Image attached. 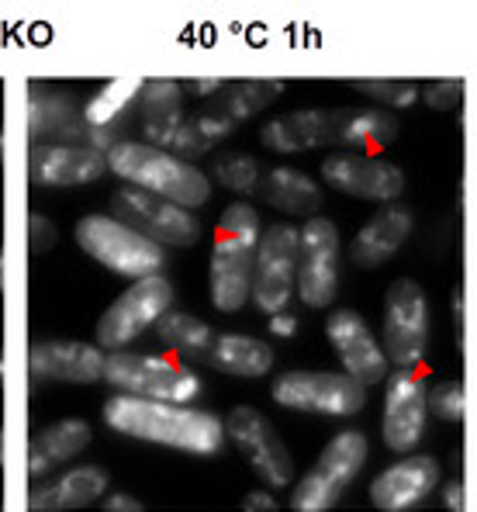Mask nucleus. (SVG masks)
<instances>
[{
    "label": "nucleus",
    "instance_id": "nucleus-33",
    "mask_svg": "<svg viewBox=\"0 0 477 512\" xmlns=\"http://www.w3.org/2000/svg\"><path fill=\"white\" fill-rule=\"evenodd\" d=\"M353 90L384 108H412L419 101V87L408 80H353Z\"/></svg>",
    "mask_w": 477,
    "mask_h": 512
},
{
    "label": "nucleus",
    "instance_id": "nucleus-26",
    "mask_svg": "<svg viewBox=\"0 0 477 512\" xmlns=\"http://www.w3.org/2000/svg\"><path fill=\"white\" fill-rule=\"evenodd\" d=\"M108 471L97 464H80V468L66 471L59 481L39 488L32 495V509H83L94 506L104 492H108Z\"/></svg>",
    "mask_w": 477,
    "mask_h": 512
},
{
    "label": "nucleus",
    "instance_id": "nucleus-17",
    "mask_svg": "<svg viewBox=\"0 0 477 512\" xmlns=\"http://www.w3.org/2000/svg\"><path fill=\"white\" fill-rule=\"evenodd\" d=\"M260 142L274 153H315L336 146L343 149V108H305L270 118L260 128Z\"/></svg>",
    "mask_w": 477,
    "mask_h": 512
},
{
    "label": "nucleus",
    "instance_id": "nucleus-14",
    "mask_svg": "<svg viewBox=\"0 0 477 512\" xmlns=\"http://www.w3.org/2000/svg\"><path fill=\"white\" fill-rule=\"evenodd\" d=\"M318 173L332 191L346 194V198L377 201V205H391L405 191L401 167L374 153H332L322 160Z\"/></svg>",
    "mask_w": 477,
    "mask_h": 512
},
{
    "label": "nucleus",
    "instance_id": "nucleus-42",
    "mask_svg": "<svg viewBox=\"0 0 477 512\" xmlns=\"http://www.w3.org/2000/svg\"><path fill=\"white\" fill-rule=\"evenodd\" d=\"M443 502L450 512H464V485L460 481H450V485H443Z\"/></svg>",
    "mask_w": 477,
    "mask_h": 512
},
{
    "label": "nucleus",
    "instance_id": "nucleus-2",
    "mask_svg": "<svg viewBox=\"0 0 477 512\" xmlns=\"http://www.w3.org/2000/svg\"><path fill=\"white\" fill-rule=\"evenodd\" d=\"M108 170L125 180V187L156 194V198L180 205L187 212L208 205L211 180L194 163L173 156L170 149L149 146V142L121 139L108 149Z\"/></svg>",
    "mask_w": 477,
    "mask_h": 512
},
{
    "label": "nucleus",
    "instance_id": "nucleus-3",
    "mask_svg": "<svg viewBox=\"0 0 477 512\" xmlns=\"http://www.w3.org/2000/svg\"><path fill=\"white\" fill-rule=\"evenodd\" d=\"M260 212L246 201L229 205L218 218L215 246H211L208 263V288L211 305L218 312L232 315L249 301V284H253V256L256 243H260Z\"/></svg>",
    "mask_w": 477,
    "mask_h": 512
},
{
    "label": "nucleus",
    "instance_id": "nucleus-31",
    "mask_svg": "<svg viewBox=\"0 0 477 512\" xmlns=\"http://www.w3.org/2000/svg\"><path fill=\"white\" fill-rule=\"evenodd\" d=\"M159 329V340L170 346L173 353H180V357H201V353L211 350V343H215V333H211V326L204 319L191 312H166L163 319L156 322Z\"/></svg>",
    "mask_w": 477,
    "mask_h": 512
},
{
    "label": "nucleus",
    "instance_id": "nucleus-15",
    "mask_svg": "<svg viewBox=\"0 0 477 512\" xmlns=\"http://www.w3.org/2000/svg\"><path fill=\"white\" fill-rule=\"evenodd\" d=\"M426 391L429 384L419 371L388 374L381 436H384V447L395 450V454H412L422 443V436H426V423H429Z\"/></svg>",
    "mask_w": 477,
    "mask_h": 512
},
{
    "label": "nucleus",
    "instance_id": "nucleus-41",
    "mask_svg": "<svg viewBox=\"0 0 477 512\" xmlns=\"http://www.w3.org/2000/svg\"><path fill=\"white\" fill-rule=\"evenodd\" d=\"M450 312H453V336H457V346H464V298H460V291H453Z\"/></svg>",
    "mask_w": 477,
    "mask_h": 512
},
{
    "label": "nucleus",
    "instance_id": "nucleus-11",
    "mask_svg": "<svg viewBox=\"0 0 477 512\" xmlns=\"http://www.w3.org/2000/svg\"><path fill=\"white\" fill-rule=\"evenodd\" d=\"M294 295L308 308H329L339 295V229L322 215L298 229V277Z\"/></svg>",
    "mask_w": 477,
    "mask_h": 512
},
{
    "label": "nucleus",
    "instance_id": "nucleus-45",
    "mask_svg": "<svg viewBox=\"0 0 477 512\" xmlns=\"http://www.w3.org/2000/svg\"><path fill=\"white\" fill-rule=\"evenodd\" d=\"M0 381H4V350H0Z\"/></svg>",
    "mask_w": 477,
    "mask_h": 512
},
{
    "label": "nucleus",
    "instance_id": "nucleus-39",
    "mask_svg": "<svg viewBox=\"0 0 477 512\" xmlns=\"http://www.w3.org/2000/svg\"><path fill=\"white\" fill-rule=\"evenodd\" d=\"M104 509L108 512H142V502L135 495H125V492H115L104 499Z\"/></svg>",
    "mask_w": 477,
    "mask_h": 512
},
{
    "label": "nucleus",
    "instance_id": "nucleus-16",
    "mask_svg": "<svg viewBox=\"0 0 477 512\" xmlns=\"http://www.w3.org/2000/svg\"><path fill=\"white\" fill-rule=\"evenodd\" d=\"M325 336H329L346 378H353L357 384H363V388L381 384L388 378L391 364L381 350V340H377L374 329L367 326V319H363L360 312H350V308L332 312L329 319H325Z\"/></svg>",
    "mask_w": 477,
    "mask_h": 512
},
{
    "label": "nucleus",
    "instance_id": "nucleus-38",
    "mask_svg": "<svg viewBox=\"0 0 477 512\" xmlns=\"http://www.w3.org/2000/svg\"><path fill=\"white\" fill-rule=\"evenodd\" d=\"M225 80L222 77H211V80H184L180 90H191L194 97H211V94H222Z\"/></svg>",
    "mask_w": 477,
    "mask_h": 512
},
{
    "label": "nucleus",
    "instance_id": "nucleus-5",
    "mask_svg": "<svg viewBox=\"0 0 477 512\" xmlns=\"http://www.w3.org/2000/svg\"><path fill=\"white\" fill-rule=\"evenodd\" d=\"M370 454V443L360 429H343L336 433L325 450L318 454L312 471L298 481V488L291 492V509L294 512H325L332 509L346 495V488L357 481Z\"/></svg>",
    "mask_w": 477,
    "mask_h": 512
},
{
    "label": "nucleus",
    "instance_id": "nucleus-22",
    "mask_svg": "<svg viewBox=\"0 0 477 512\" xmlns=\"http://www.w3.org/2000/svg\"><path fill=\"white\" fill-rule=\"evenodd\" d=\"M412 225L415 222H412V212H408V208L384 205L381 212L357 232V239H353V246H350L353 263L363 270H374V267H381V263H388L391 256L408 243Z\"/></svg>",
    "mask_w": 477,
    "mask_h": 512
},
{
    "label": "nucleus",
    "instance_id": "nucleus-24",
    "mask_svg": "<svg viewBox=\"0 0 477 512\" xmlns=\"http://www.w3.org/2000/svg\"><path fill=\"white\" fill-rule=\"evenodd\" d=\"M256 194H260L267 205H274L277 212L301 215V218H312L318 208H322V198H325L322 184L294 167L267 170L260 177V184H256Z\"/></svg>",
    "mask_w": 477,
    "mask_h": 512
},
{
    "label": "nucleus",
    "instance_id": "nucleus-9",
    "mask_svg": "<svg viewBox=\"0 0 477 512\" xmlns=\"http://www.w3.org/2000/svg\"><path fill=\"white\" fill-rule=\"evenodd\" d=\"M274 402L291 412L346 419L367 405V388L343 371H287L274 381Z\"/></svg>",
    "mask_w": 477,
    "mask_h": 512
},
{
    "label": "nucleus",
    "instance_id": "nucleus-29",
    "mask_svg": "<svg viewBox=\"0 0 477 512\" xmlns=\"http://www.w3.org/2000/svg\"><path fill=\"white\" fill-rule=\"evenodd\" d=\"M142 90V77H118L111 84H104L83 108V125L87 132H108L115 135V128L125 122L128 111L135 108Z\"/></svg>",
    "mask_w": 477,
    "mask_h": 512
},
{
    "label": "nucleus",
    "instance_id": "nucleus-6",
    "mask_svg": "<svg viewBox=\"0 0 477 512\" xmlns=\"http://www.w3.org/2000/svg\"><path fill=\"white\" fill-rule=\"evenodd\" d=\"M77 243L87 256H94L111 274H121L128 281L153 277L163 267V250L149 243L142 232L125 225L115 215H87L77 222Z\"/></svg>",
    "mask_w": 477,
    "mask_h": 512
},
{
    "label": "nucleus",
    "instance_id": "nucleus-27",
    "mask_svg": "<svg viewBox=\"0 0 477 512\" xmlns=\"http://www.w3.org/2000/svg\"><path fill=\"white\" fill-rule=\"evenodd\" d=\"M208 364L232 378H263L274 371V346L242 333L218 336L208 350Z\"/></svg>",
    "mask_w": 477,
    "mask_h": 512
},
{
    "label": "nucleus",
    "instance_id": "nucleus-10",
    "mask_svg": "<svg viewBox=\"0 0 477 512\" xmlns=\"http://www.w3.org/2000/svg\"><path fill=\"white\" fill-rule=\"evenodd\" d=\"M294 277H298V229L287 222H277L260 232L249 298L263 315L287 312V305L294 298Z\"/></svg>",
    "mask_w": 477,
    "mask_h": 512
},
{
    "label": "nucleus",
    "instance_id": "nucleus-43",
    "mask_svg": "<svg viewBox=\"0 0 477 512\" xmlns=\"http://www.w3.org/2000/svg\"><path fill=\"white\" fill-rule=\"evenodd\" d=\"M0 291H4V250H0Z\"/></svg>",
    "mask_w": 477,
    "mask_h": 512
},
{
    "label": "nucleus",
    "instance_id": "nucleus-20",
    "mask_svg": "<svg viewBox=\"0 0 477 512\" xmlns=\"http://www.w3.org/2000/svg\"><path fill=\"white\" fill-rule=\"evenodd\" d=\"M28 173L39 187H87L108 173V156L87 142L73 146H32Z\"/></svg>",
    "mask_w": 477,
    "mask_h": 512
},
{
    "label": "nucleus",
    "instance_id": "nucleus-1",
    "mask_svg": "<svg viewBox=\"0 0 477 512\" xmlns=\"http://www.w3.org/2000/svg\"><path fill=\"white\" fill-rule=\"evenodd\" d=\"M104 423L128 440L156 443V447H170L194 457H211L225 447L222 419L194 409V405L115 395L104 402Z\"/></svg>",
    "mask_w": 477,
    "mask_h": 512
},
{
    "label": "nucleus",
    "instance_id": "nucleus-32",
    "mask_svg": "<svg viewBox=\"0 0 477 512\" xmlns=\"http://www.w3.org/2000/svg\"><path fill=\"white\" fill-rule=\"evenodd\" d=\"M211 177L236 194H253L256 184H260V177H263V170L249 153H222V156H215Z\"/></svg>",
    "mask_w": 477,
    "mask_h": 512
},
{
    "label": "nucleus",
    "instance_id": "nucleus-25",
    "mask_svg": "<svg viewBox=\"0 0 477 512\" xmlns=\"http://www.w3.org/2000/svg\"><path fill=\"white\" fill-rule=\"evenodd\" d=\"M90 440H94L90 423H83V419H59V423L45 426L32 440V447H28V471L39 478V474L80 457L90 447Z\"/></svg>",
    "mask_w": 477,
    "mask_h": 512
},
{
    "label": "nucleus",
    "instance_id": "nucleus-28",
    "mask_svg": "<svg viewBox=\"0 0 477 512\" xmlns=\"http://www.w3.org/2000/svg\"><path fill=\"white\" fill-rule=\"evenodd\" d=\"M280 94H284V80H239V84H225L222 94H215V101L208 104V111H215L225 125L236 128L239 122L270 108Z\"/></svg>",
    "mask_w": 477,
    "mask_h": 512
},
{
    "label": "nucleus",
    "instance_id": "nucleus-13",
    "mask_svg": "<svg viewBox=\"0 0 477 512\" xmlns=\"http://www.w3.org/2000/svg\"><path fill=\"white\" fill-rule=\"evenodd\" d=\"M225 436L239 447V454L253 464V471L267 481L270 488H287L294 481V457L287 450V443L280 440V433L274 429L267 416L260 409H239L229 412L225 419Z\"/></svg>",
    "mask_w": 477,
    "mask_h": 512
},
{
    "label": "nucleus",
    "instance_id": "nucleus-35",
    "mask_svg": "<svg viewBox=\"0 0 477 512\" xmlns=\"http://www.w3.org/2000/svg\"><path fill=\"white\" fill-rule=\"evenodd\" d=\"M422 101L433 111H453L464 101V80H429L422 87Z\"/></svg>",
    "mask_w": 477,
    "mask_h": 512
},
{
    "label": "nucleus",
    "instance_id": "nucleus-37",
    "mask_svg": "<svg viewBox=\"0 0 477 512\" xmlns=\"http://www.w3.org/2000/svg\"><path fill=\"white\" fill-rule=\"evenodd\" d=\"M267 326H270V333L280 336V340H287V336H294L298 333V319H294L291 312H274V315H267Z\"/></svg>",
    "mask_w": 477,
    "mask_h": 512
},
{
    "label": "nucleus",
    "instance_id": "nucleus-21",
    "mask_svg": "<svg viewBox=\"0 0 477 512\" xmlns=\"http://www.w3.org/2000/svg\"><path fill=\"white\" fill-rule=\"evenodd\" d=\"M436 485H439V464L426 454H412L377 474L374 485H370V502L384 512H401L419 506Z\"/></svg>",
    "mask_w": 477,
    "mask_h": 512
},
{
    "label": "nucleus",
    "instance_id": "nucleus-46",
    "mask_svg": "<svg viewBox=\"0 0 477 512\" xmlns=\"http://www.w3.org/2000/svg\"><path fill=\"white\" fill-rule=\"evenodd\" d=\"M0 464H4V436H0Z\"/></svg>",
    "mask_w": 477,
    "mask_h": 512
},
{
    "label": "nucleus",
    "instance_id": "nucleus-19",
    "mask_svg": "<svg viewBox=\"0 0 477 512\" xmlns=\"http://www.w3.org/2000/svg\"><path fill=\"white\" fill-rule=\"evenodd\" d=\"M104 360L108 353L101 346L83 340H39L28 353L35 378L56 384H97L104 378Z\"/></svg>",
    "mask_w": 477,
    "mask_h": 512
},
{
    "label": "nucleus",
    "instance_id": "nucleus-23",
    "mask_svg": "<svg viewBox=\"0 0 477 512\" xmlns=\"http://www.w3.org/2000/svg\"><path fill=\"white\" fill-rule=\"evenodd\" d=\"M184 90L180 80H142L139 90V122L149 146L166 149L184 122Z\"/></svg>",
    "mask_w": 477,
    "mask_h": 512
},
{
    "label": "nucleus",
    "instance_id": "nucleus-18",
    "mask_svg": "<svg viewBox=\"0 0 477 512\" xmlns=\"http://www.w3.org/2000/svg\"><path fill=\"white\" fill-rule=\"evenodd\" d=\"M28 139L32 146H73L87 139L77 97L52 84L28 87Z\"/></svg>",
    "mask_w": 477,
    "mask_h": 512
},
{
    "label": "nucleus",
    "instance_id": "nucleus-8",
    "mask_svg": "<svg viewBox=\"0 0 477 512\" xmlns=\"http://www.w3.org/2000/svg\"><path fill=\"white\" fill-rule=\"evenodd\" d=\"M170 308H173V284L163 274L132 281V288L121 291L108 305V312L97 319V346L101 350H125L146 329H153Z\"/></svg>",
    "mask_w": 477,
    "mask_h": 512
},
{
    "label": "nucleus",
    "instance_id": "nucleus-30",
    "mask_svg": "<svg viewBox=\"0 0 477 512\" xmlns=\"http://www.w3.org/2000/svg\"><path fill=\"white\" fill-rule=\"evenodd\" d=\"M229 135H232V125H225L215 111L204 108V111H198V115H191V118L180 122L177 135H173L166 149H170L173 156H180V160L191 163L194 156L211 153V149H215L222 139H229Z\"/></svg>",
    "mask_w": 477,
    "mask_h": 512
},
{
    "label": "nucleus",
    "instance_id": "nucleus-12",
    "mask_svg": "<svg viewBox=\"0 0 477 512\" xmlns=\"http://www.w3.org/2000/svg\"><path fill=\"white\" fill-rule=\"evenodd\" d=\"M111 205H115V218L132 225L135 232H142L159 250H166V246L170 250H187V246H194L201 239V222L194 218V212L170 205V201L156 198V194L118 187Z\"/></svg>",
    "mask_w": 477,
    "mask_h": 512
},
{
    "label": "nucleus",
    "instance_id": "nucleus-40",
    "mask_svg": "<svg viewBox=\"0 0 477 512\" xmlns=\"http://www.w3.org/2000/svg\"><path fill=\"white\" fill-rule=\"evenodd\" d=\"M242 509H249V512H274L277 499H274V492H253V495H246V499H242Z\"/></svg>",
    "mask_w": 477,
    "mask_h": 512
},
{
    "label": "nucleus",
    "instance_id": "nucleus-44",
    "mask_svg": "<svg viewBox=\"0 0 477 512\" xmlns=\"http://www.w3.org/2000/svg\"><path fill=\"white\" fill-rule=\"evenodd\" d=\"M0 167H4V132H0Z\"/></svg>",
    "mask_w": 477,
    "mask_h": 512
},
{
    "label": "nucleus",
    "instance_id": "nucleus-4",
    "mask_svg": "<svg viewBox=\"0 0 477 512\" xmlns=\"http://www.w3.org/2000/svg\"><path fill=\"white\" fill-rule=\"evenodd\" d=\"M101 381L118 388V395L149 398V402L191 405L201 395V378L191 367L177 364L170 357H156V353L115 350L104 360Z\"/></svg>",
    "mask_w": 477,
    "mask_h": 512
},
{
    "label": "nucleus",
    "instance_id": "nucleus-7",
    "mask_svg": "<svg viewBox=\"0 0 477 512\" xmlns=\"http://www.w3.org/2000/svg\"><path fill=\"white\" fill-rule=\"evenodd\" d=\"M429 346V298L419 281L398 277L384 295V357L398 371H415Z\"/></svg>",
    "mask_w": 477,
    "mask_h": 512
},
{
    "label": "nucleus",
    "instance_id": "nucleus-36",
    "mask_svg": "<svg viewBox=\"0 0 477 512\" xmlns=\"http://www.w3.org/2000/svg\"><path fill=\"white\" fill-rule=\"evenodd\" d=\"M56 239H59V229L49 215L35 212L32 218H28V250H32L35 256L49 253L52 246H56Z\"/></svg>",
    "mask_w": 477,
    "mask_h": 512
},
{
    "label": "nucleus",
    "instance_id": "nucleus-34",
    "mask_svg": "<svg viewBox=\"0 0 477 512\" xmlns=\"http://www.w3.org/2000/svg\"><path fill=\"white\" fill-rule=\"evenodd\" d=\"M426 409L429 416L443 419V423H460L464 419V384L460 381H439L426 391Z\"/></svg>",
    "mask_w": 477,
    "mask_h": 512
}]
</instances>
